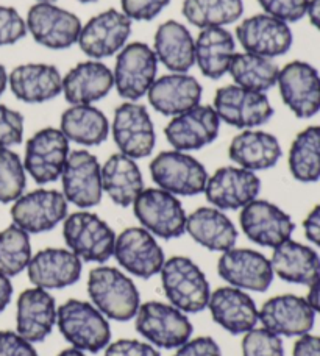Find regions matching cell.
Listing matches in <instances>:
<instances>
[{
    "instance_id": "1",
    "label": "cell",
    "mask_w": 320,
    "mask_h": 356,
    "mask_svg": "<svg viewBox=\"0 0 320 356\" xmlns=\"http://www.w3.org/2000/svg\"><path fill=\"white\" fill-rule=\"evenodd\" d=\"M88 294L106 319L118 322L133 319L141 307L136 284L116 267L100 266L89 272Z\"/></svg>"
},
{
    "instance_id": "2",
    "label": "cell",
    "mask_w": 320,
    "mask_h": 356,
    "mask_svg": "<svg viewBox=\"0 0 320 356\" xmlns=\"http://www.w3.org/2000/svg\"><path fill=\"white\" fill-rule=\"evenodd\" d=\"M56 325L64 339L81 352L97 353L111 341V327L106 317L89 302L77 298L64 302L56 311Z\"/></svg>"
},
{
    "instance_id": "3",
    "label": "cell",
    "mask_w": 320,
    "mask_h": 356,
    "mask_svg": "<svg viewBox=\"0 0 320 356\" xmlns=\"http://www.w3.org/2000/svg\"><path fill=\"white\" fill-rule=\"evenodd\" d=\"M161 284L172 307L183 313H200L208 308L211 289L203 270L188 257L166 259L161 269Z\"/></svg>"
},
{
    "instance_id": "4",
    "label": "cell",
    "mask_w": 320,
    "mask_h": 356,
    "mask_svg": "<svg viewBox=\"0 0 320 356\" xmlns=\"http://www.w3.org/2000/svg\"><path fill=\"white\" fill-rule=\"evenodd\" d=\"M63 236L67 249L85 263H105L114 253L116 233L104 219L86 209L67 214Z\"/></svg>"
},
{
    "instance_id": "5",
    "label": "cell",
    "mask_w": 320,
    "mask_h": 356,
    "mask_svg": "<svg viewBox=\"0 0 320 356\" xmlns=\"http://www.w3.org/2000/svg\"><path fill=\"white\" fill-rule=\"evenodd\" d=\"M139 224L155 238L175 239L186 233L188 214L178 197L159 188H144L133 202Z\"/></svg>"
},
{
    "instance_id": "6",
    "label": "cell",
    "mask_w": 320,
    "mask_h": 356,
    "mask_svg": "<svg viewBox=\"0 0 320 356\" xmlns=\"http://www.w3.org/2000/svg\"><path fill=\"white\" fill-rule=\"evenodd\" d=\"M150 175L159 189L183 197L205 193L209 177L197 158L180 150L158 154L150 163Z\"/></svg>"
},
{
    "instance_id": "7",
    "label": "cell",
    "mask_w": 320,
    "mask_h": 356,
    "mask_svg": "<svg viewBox=\"0 0 320 356\" xmlns=\"http://www.w3.org/2000/svg\"><path fill=\"white\" fill-rule=\"evenodd\" d=\"M136 332L159 348H178L188 342L194 332L186 313L161 302L141 305L136 316Z\"/></svg>"
},
{
    "instance_id": "8",
    "label": "cell",
    "mask_w": 320,
    "mask_h": 356,
    "mask_svg": "<svg viewBox=\"0 0 320 356\" xmlns=\"http://www.w3.org/2000/svg\"><path fill=\"white\" fill-rule=\"evenodd\" d=\"M158 60L145 42H130L120 50L114 63L113 77L118 94L127 102H138L157 80Z\"/></svg>"
},
{
    "instance_id": "9",
    "label": "cell",
    "mask_w": 320,
    "mask_h": 356,
    "mask_svg": "<svg viewBox=\"0 0 320 356\" xmlns=\"http://www.w3.org/2000/svg\"><path fill=\"white\" fill-rule=\"evenodd\" d=\"M213 108L221 122L241 130H252L264 125L273 116V108L266 92L252 91L238 85H227L217 89Z\"/></svg>"
},
{
    "instance_id": "10",
    "label": "cell",
    "mask_w": 320,
    "mask_h": 356,
    "mask_svg": "<svg viewBox=\"0 0 320 356\" xmlns=\"http://www.w3.org/2000/svg\"><path fill=\"white\" fill-rule=\"evenodd\" d=\"M13 224L29 234L54 230L69 214V202L56 189H36L22 194L11 207Z\"/></svg>"
},
{
    "instance_id": "11",
    "label": "cell",
    "mask_w": 320,
    "mask_h": 356,
    "mask_svg": "<svg viewBox=\"0 0 320 356\" xmlns=\"http://www.w3.org/2000/svg\"><path fill=\"white\" fill-rule=\"evenodd\" d=\"M111 135L120 154L133 160L150 156L157 144L150 114L136 102H124L114 110Z\"/></svg>"
},
{
    "instance_id": "12",
    "label": "cell",
    "mask_w": 320,
    "mask_h": 356,
    "mask_svg": "<svg viewBox=\"0 0 320 356\" xmlns=\"http://www.w3.org/2000/svg\"><path fill=\"white\" fill-rule=\"evenodd\" d=\"M27 31L41 46L52 50H64L77 44L83 24L75 16L55 3L38 2L27 13Z\"/></svg>"
},
{
    "instance_id": "13",
    "label": "cell",
    "mask_w": 320,
    "mask_h": 356,
    "mask_svg": "<svg viewBox=\"0 0 320 356\" xmlns=\"http://www.w3.org/2000/svg\"><path fill=\"white\" fill-rule=\"evenodd\" d=\"M131 35V21L122 11L106 10L83 25L79 44L81 52L91 60H104L118 55Z\"/></svg>"
},
{
    "instance_id": "14",
    "label": "cell",
    "mask_w": 320,
    "mask_h": 356,
    "mask_svg": "<svg viewBox=\"0 0 320 356\" xmlns=\"http://www.w3.org/2000/svg\"><path fill=\"white\" fill-rule=\"evenodd\" d=\"M69 154V141L63 131L47 127L27 141L24 168L38 184L54 183L61 177Z\"/></svg>"
},
{
    "instance_id": "15",
    "label": "cell",
    "mask_w": 320,
    "mask_h": 356,
    "mask_svg": "<svg viewBox=\"0 0 320 356\" xmlns=\"http://www.w3.org/2000/svg\"><path fill=\"white\" fill-rule=\"evenodd\" d=\"M63 195L80 209L97 207L104 188H102V166L91 152L85 149L72 150L67 156L61 174Z\"/></svg>"
},
{
    "instance_id": "16",
    "label": "cell",
    "mask_w": 320,
    "mask_h": 356,
    "mask_svg": "<svg viewBox=\"0 0 320 356\" xmlns=\"http://www.w3.org/2000/svg\"><path fill=\"white\" fill-rule=\"evenodd\" d=\"M277 86L285 105L298 119H311L320 111V75L306 61H291L280 69Z\"/></svg>"
},
{
    "instance_id": "17",
    "label": "cell",
    "mask_w": 320,
    "mask_h": 356,
    "mask_svg": "<svg viewBox=\"0 0 320 356\" xmlns=\"http://www.w3.org/2000/svg\"><path fill=\"white\" fill-rule=\"evenodd\" d=\"M113 257L128 273L144 280L158 275L166 261L157 238L143 227H128L116 236Z\"/></svg>"
},
{
    "instance_id": "18",
    "label": "cell",
    "mask_w": 320,
    "mask_h": 356,
    "mask_svg": "<svg viewBox=\"0 0 320 356\" xmlns=\"http://www.w3.org/2000/svg\"><path fill=\"white\" fill-rule=\"evenodd\" d=\"M239 224L252 243L271 249L291 239L296 230L289 214L275 203L261 199H255L241 209Z\"/></svg>"
},
{
    "instance_id": "19",
    "label": "cell",
    "mask_w": 320,
    "mask_h": 356,
    "mask_svg": "<svg viewBox=\"0 0 320 356\" xmlns=\"http://www.w3.org/2000/svg\"><path fill=\"white\" fill-rule=\"evenodd\" d=\"M259 191L261 180L252 170L239 166H225L208 177L205 195L211 205L221 211H234L258 199Z\"/></svg>"
},
{
    "instance_id": "20",
    "label": "cell",
    "mask_w": 320,
    "mask_h": 356,
    "mask_svg": "<svg viewBox=\"0 0 320 356\" xmlns=\"http://www.w3.org/2000/svg\"><path fill=\"white\" fill-rule=\"evenodd\" d=\"M221 278L242 291L266 292L273 282L271 259L252 249H230L217 261Z\"/></svg>"
},
{
    "instance_id": "21",
    "label": "cell",
    "mask_w": 320,
    "mask_h": 356,
    "mask_svg": "<svg viewBox=\"0 0 320 356\" xmlns=\"http://www.w3.org/2000/svg\"><path fill=\"white\" fill-rule=\"evenodd\" d=\"M236 38L246 52L272 60L289 52L294 42L289 24L266 13L244 19L236 27Z\"/></svg>"
},
{
    "instance_id": "22",
    "label": "cell",
    "mask_w": 320,
    "mask_h": 356,
    "mask_svg": "<svg viewBox=\"0 0 320 356\" xmlns=\"http://www.w3.org/2000/svg\"><path fill=\"white\" fill-rule=\"evenodd\" d=\"M221 119L213 106L197 105L172 118L164 136L174 150L192 152L207 147L219 136Z\"/></svg>"
},
{
    "instance_id": "23",
    "label": "cell",
    "mask_w": 320,
    "mask_h": 356,
    "mask_svg": "<svg viewBox=\"0 0 320 356\" xmlns=\"http://www.w3.org/2000/svg\"><path fill=\"white\" fill-rule=\"evenodd\" d=\"M259 322L269 332L286 338L308 334L316 323V313L308 300L300 296H275L262 305Z\"/></svg>"
},
{
    "instance_id": "24",
    "label": "cell",
    "mask_w": 320,
    "mask_h": 356,
    "mask_svg": "<svg viewBox=\"0 0 320 356\" xmlns=\"http://www.w3.org/2000/svg\"><path fill=\"white\" fill-rule=\"evenodd\" d=\"M203 88L189 74L170 72L157 77L147 92L152 108L163 116L175 118L200 105Z\"/></svg>"
},
{
    "instance_id": "25",
    "label": "cell",
    "mask_w": 320,
    "mask_h": 356,
    "mask_svg": "<svg viewBox=\"0 0 320 356\" xmlns=\"http://www.w3.org/2000/svg\"><path fill=\"white\" fill-rule=\"evenodd\" d=\"M83 261L69 249L49 247L31 257L27 267L29 278L36 288L63 289L79 282Z\"/></svg>"
},
{
    "instance_id": "26",
    "label": "cell",
    "mask_w": 320,
    "mask_h": 356,
    "mask_svg": "<svg viewBox=\"0 0 320 356\" xmlns=\"http://www.w3.org/2000/svg\"><path fill=\"white\" fill-rule=\"evenodd\" d=\"M208 308L217 325L232 334H246L259 322V311L253 298L233 286L211 292Z\"/></svg>"
},
{
    "instance_id": "27",
    "label": "cell",
    "mask_w": 320,
    "mask_h": 356,
    "mask_svg": "<svg viewBox=\"0 0 320 356\" xmlns=\"http://www.w3.org/2000/svg\"><path fill=\"white\" fill-rule=\"evenodd\" d=\"M56 302L49 291L36 286L25 289L17 298V333L31 344L42 342L52 333L56 323Z\"/></svg>"
},
{
    "instance_id": "28",
    "label": "cell",
    "mask_w": 320,
    "mask_h": 356,
    "mask_svg": "<svg viewBox=\"0 0 320 356\" xmlns=\"http://www.w3.org/2000/svg\"><path fill=\"white\" fill-rule=\"evenodd\" d=\"M113 88V71L99 60L81 61L63 77V94L70 105H93Z\"/></svg>"
},
{
    "instance_id": "29",
    "label": "cell",
    "mask_w": 320,
    "mask_h": 356,
    "mask_svg": "<svg viewBox=\"0 0 320 356\" xmlns=\"http://www.w3.org/2000/svg\"><path fill=\"white\" fill-rule=\"evenodd\" d=\"M8 86L25 104H44L63 94V75L47 63H25L8 74Z\"/></svg>"
},
{
    "instance_id": "30",
    "label": "cell",
    "mask_w": 320,
    "mask_h": 356,
    "mask_svg": "<svg viewBox=\"0 0 320 356\" xmlns=\"http://www.w3.org/2000/svg\"><path fill=\"white\" fill-rule=\"evenodd\" d=\"M153 52L170 72L188 74L195 66V40L186 25L178 21L159 25L153 36Z\"/></svg>"
},
{
    "instance_id": "31",
    "label": "cell",
    "mask_w": 320,
    "mask_h": 356,
    "mask_svg": "<svg viewBox=\"0 0 320 356\" xmlns=\"http://www.w3.org/2000/svg\"><path fill=\"white\" fill-rule=\"evenodd\" d=\"M283 150L272 133L262 130H244L236 135L228 147V156L236 166L258 172L277 166Z\"/></svg>"
},
{
    "instance_id": "32",
    "label": "cell",
    "mask_w": 320,
    "mask_h": 356,
    "mask_svg": "<svg viewBox=\"0 0 320 356\" xmlns=\"http://www.w3.org/2000/svg\"><path fill=\"white\" fill-rule=\"evenodd\" d=\"M275 275L292 284L310 286L320 278V257L310 245L287 239L275 247L271 259Z\"/></svg>"
},
{
    "instance_id": "33",
    "label": "cell",
    "mask_w": 320,
    "mask_h": 356,
    "mask_svg": "<svg viewBox=\"0 0 320 356\" xmlns=\"http://www.w3.org/2000/svg\"><path fill=\"white\" fill-rule=\"evenodd\" d=\"M186 233L211 252H227L238 241V230L228 216L214 207L197 208L188 216Z\"/></svg>"
},
{
    "instance_id": "34",
    "label": "cell",
    "mask_w": 320,
    "mask_h": 356,
    "mask_svg": "<svg viewBox=\"0 0 320 356\" xmlns=\"http://www.w3.org/2000/svg\"><path fill=\"white\" fill-rule=\"evenodd\" d=\"M236 55V40L225 27L202 29L195 38V65L207 79L219 80L228 74Z\"/></svg>"
},
{
    "instance_id": "35",
    "label": "cell",
    "mask_w": 320,
    "mask_h": 356,
    "mask_svg": "<svg viewBox=\"0 0 320 356\" xmlns=\"http://www.w3.org/2000/svg\"><path fill=\"white\" fill-rule=\"evenodd\" d=\"M102 188L116 205L122 208L133 205L144 191V178L136 160L120 152L111 155L102 166Z\"/></svg>"
},
{
    "instance_id": "36",
    "label": "cell",
    "mask_w": 320,
    "mask_h": 356,
    "mask_svg": "<svg viewBox=\"0 0 320 356\" xmlns=\"http://www.w3.org/2000/svg\"><path fill=\"white\" fill-rule=\"evenodd\" d=\"M60 130L67 141L83 147L104 144L110 136V120L93 105H70L60 119Z\"/></svg>"
},
{
    "instance_id": "37",
    "label": "cell",
    "mask_w": 320,
    "mask_h": 356,
    "mask_svg": "<svg viewBox=\"0 0 320 356\" xmlns=\"http://www.w3.org/2000/svg\"><path fill=\"white\" fill-rule=\"evenodd\" d=\"M278 72L280 67L272 58L250 52H236L228 69L234 85L258 92H266L277 86Z\"/></svg>"
},
{
    "instance_id": "38",
    "label": "cell",
    "mask_w": 320,
    "mask_h": 356,
    "mask_svg": "<svg viewBox=\"0 0 320 356\" xmlns=\"http://www.w3.org/2000/svg\"><path fill=\"white\" fill-rule=\"evenodd\" d=\"M292 177L302 183L320 180V125H310L294 138L287 156Z\"/></svg>"
},
{
    "instance_id": "39",
    "label": "cell",
    "mask_w": 320,
    "mask_h": 356,
    "mask_svg": "<svg viewBox=\"0 0 320 356\" xmlns=\"http://www.w3.org/2000/svg\"><path fill=\"white\" fill-rule=\"evenodd\" d=\"M183 16L197 29L225 27L238 22L244 13L242 0H184Z\"/></svg>"
},
{
    "instance_id": "40",
    "label": "cell",
    "mask_w": 320,
    "mask_h": 356,
    "mask_svg": "<svg viewBox=\"0 0 320 356\" xmlns=\"http://www.w3.org/2000/svg\"><path fill=\"white\" fill-rule=\"evenodd\" d=\"M30 234L11 224L0 232V273L5 277H16L25 270L31 259Z\"/></svg>"
},
{
    "instance_id": "41",
    "label": "cell",
    "mask_w": 320,
    "mask_h": 356,
    "mask_svg": "<svg viewBox=\"0 0 320 356\" xmlns=\"http://www.w3.org/2000/svg\"><path fill=\"white\" fill-rule=\"evenodd\" d=\"M27 186L24 161L11 149H0V203H13Z\"/></svg>"
},
{
    "instance_id": "42",
    "label": "cell",
    "mask_w": 320,
    "mask_h": 356,
    "mask_svg": "<svg viewBox=\"0 0 320 356\" xmlns=\"http://www.w3.org/2000/svg\"><path fill=\"white\" fill-rule=\"evenodd\" d=\"M242 356H285L281 336L269 332L264 327H255L244 334Z\"/></svg>"
},
{
    "instance_id": "43",
    "label": "cell",
    "mask_w": 320,
    "mask_h": 356,
    "mask_svg": "<svg viewBox=\"0 0 320 356\" xmlns=\"http://www.w3.org/2000/svg\"><path fill=\"white\" fill-rule=\"evenodd\" d=\"M266 15L286 24L298 22L306 16L310 0H258Z\"/></svg>"
},
{
    "instance_id": "44",
    "label": "cell",
    "mask_w": 320,
    "mask_h": 356,
    "mask_svg": "<svg viewBox=\"0 0 320 356\" xmlns=\"http://www.w3.org/2000/svg\"><path fill=\"white\" fill-rule=\"evenodd\" d=\"M27 24L13 6L0 5V46H13L27 35Z\"/></svg>"
},
{
    "instance_id": "45",
    "label": "cell",
    "mask_w": 320,
    "mask_h": 356,
    "mask_svg": "<svg viewBox=\"0 0 320 356\" xmlns=\"http://www.w3.org/2000/svg\"><path fill=\"white\" fill-rule=\"evenodd\" d=\"M24 139V116L16 110L0 105V149L19 145Z\"/></svg>"
},
{
    "instance_id": "46",
    "label": "cell",
    "mask_w": 320,
    "mask_h": 356,
    "mask_svg": "<svg viewBox=\"0 0 320 356\" xmlns=\"http://www.w3.org/2000/svg\"><path fill=\"white\" fill-rule=\"evenodd\" d=\"M170 0H120L122 13L130 21H153Z\"/></svg>"
},
{
    "instance_id": "47",
    "label": "cell",
    "mask_w": 320,
    "mask_h": 356,
    "mask_svg": "<svg viewBox=\"0 0 320 356\" xmlns=\"http://www.w3.org/2000/svg\"><path fill=\"white\" fill-rule=\"evenodd\" d=\"M0 356H38L36 348L30 341L17 332H0Z\"/></svg>"
},
{
    "instance_id": "48",
    "label": "cell",
    "mask_w": 320,
    "mask_h": 356,
    "mask_svg": "<svg viewBox=\"0 0 320 356\" xmlns=\"http://www.w3.org/2000/svg\"><path fill=\"white\" fill-rule=\"evenodd\" d=\"M105 356H161L152 344L136 339H119L110 342L105 348Z\"/></svg>"
},
{
    "instance_id": "49",
    "label": "cell",
    "mask_w": 320,
    "mask_h": 356,
    "mask_svg": "<svg viewBox=\"0 0 320 356\" xmlns=\"http://www.w3.org/2000/svg\"><path fill=\"white\" fill-rule=\"evenodd\" d=\"M174 356H222L221 347L209 336H198L178 347Z\"/></svg>"
},
{
    "instance_id": "50",
    "label": "cell",
    "mask_w": 320,
    "mask_h": 356,
    "mask_svg": "<svg viewBox=\"0 0 320 356\" xmlns=\"http://www.w3.org/2000/svg\"><path fill=\"white\" fill-rule=\"evenodd\" d=\"M292 356H320V336L303 334L296 341Z\"/></svg>"
},
{
    "instance_id": "51",
    "label": "cell",
    "mask_w": 320,
    "mask_h": 356,
    "mask_svg": "<svg viewBox=\"0 0 320 356\" xmlns=\"http://www.w3.org/2000/svg\"><path fill=\"white\" fill-rule=\"evenodd\" d=\"M303 232L306 239L316 247H320V205L311 209L303 220Z\"/></svg>"
},
{
    "instance_id": "52",
    "label": "cell",
    "mask_w": 320,
    "mask_h": 356,
    "mask_svg": "<svg viewBox=\"0 0 320 356\" xmlns=\"http://www.w3.org/2000/svg\"><path fill=\"white\" fill-rule=\"evenodd\" d=\"M13 297V284L8 277H5L0 273V314L3 313L11 302Z\"/></svg>"
},
{
    "instance_id": "53",
    "label": "cell",
    "mask_w": 320,
    "mask_h": 356,
    "mask_svg": "<svg viewBox=\"0 0 320 356\" xmlns=\"http://www.w3.org/2000/svg\"><path fill=\"white\" fill-rule=\"evenodd\" d=\"M306 300L311 305V308L314 309V313L320 316V278L314 284L310 286V292H308V297H306Z\"/></svg>"
},
{
    "instance_id": "54",
    "label": "cell",
    "mask_w": 320,
    "mask_h": 356,
    "mask_svg": "<svg viewBox=\"0 0 320 356\" xmlns=\"http://www.w3.org/2000/svg\"><path fill=\"white\" fill-rule=\"evenodd\" d=\"M306 16L310 17L312 27H316L320 31V0H310Z\"/></svg>"
},
{
    "instance_id": "55",
    "label": "cell",
    "mask_w": 320,
    "mask_h": 356,
    "mask_svg": "<svg viewBox=\"0 0 320 356\" xmlns=\"http://www.w3.org/2000/svg\"><path fill=\"white\" fill-rule=\"evenodd\" d=\"M6 86H8V72L3 65H0V95L5 92Z\"/></svg>"
},
{
    "instance_id": "56",
    "label": "cell",
    "mask_w": 320,
    "mask_h": 356,
    "mask_svg": "<svg viewBox=\"0 0 320 356\" xmlns=\"http://www.w3.org/2000/svg\"><path fill=\"white\" fill-rule=\"evenodd\" d=\"M58 356H86V355H85V352L79 350V348L70 347V348H66V350H63Z\"/></svg>"
},
{
    "instance_id": "57",
    "label": "cell",
    "mask_w": 320,
    "mask_h": 356,
    "mask_svg": "<svg viewBox=\"0 0 320 356\" xmlns=\"http://www.w3.org/2000/svg\"><path fill=\"white\" fill-rule=\"evenodd\" d=\"M80 3H94V2H97V0H79Z\"/></svg>"
},
{
    "instance_id": "58",
    "label": "cell",
    "mask_w": 320,
    "mask_h": 356,
    "mask_svg": "<svg viewBox=\"0 0 320 356\" xmlns=\"http://www.w3.org/2000/svg\"><path fill=\"white\" fill-rule=\"evenodd\" d=\"M38 2H47V3H54L55 0H38Z\"/></svg>"
}]
</instances>
